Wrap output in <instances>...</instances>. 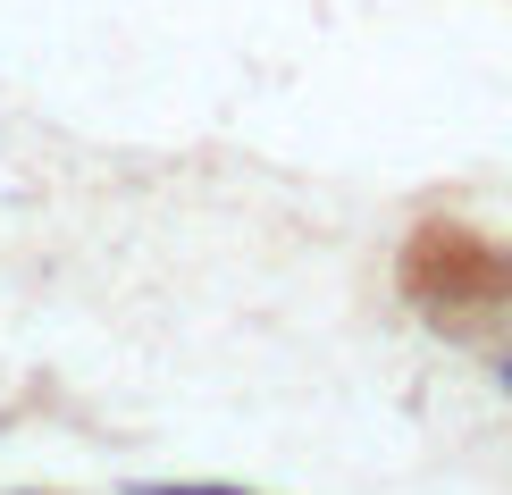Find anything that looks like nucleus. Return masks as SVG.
<instances>
[{
	"label": "nucleus",
	"instance_id": "obj_1",
	"mask_svg": "<svg viewBox=\"0 0 512 495\" xmlns=\"http://www.w3.org/2000/svg\"><path fill=\"white\" fill-rule=\"evenodd\" d=\"M143 495H236V487H143Z\"/></svg>",
	"mask_w": 512,
	"mask_h": 495
}]
</instances>
